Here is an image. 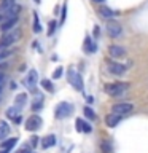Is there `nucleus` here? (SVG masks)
Listing matches in <instances>:
<instances>
[{
    "label": "nucleus",
    "instance_id": "nucleus-1",
    "mask_svg": "<svg viewBox=\"0 0 148 153\" xmlns=\"http://www.w3.org/2000/svg\"><path fill=\"white\" fill-rule=\"evenodd\" d=\"M129 88H131V83H127V81H115V83H107L104 89H105L107 94L116 97V96L124 94Z\"/></svg>",
    "mask_w": 148,
    "mask_h": 153
},
{
    "label": "nucleus",
    "instance_id": "nucleus-2",
    "mask_svg": "<svg viewBox=\"0 0 148 153\" xmlns=\"http://www.w3.org/2000/svg\"><path fill=\"white\" fill-rule=\"evenodd\" d=\"M19 37H21V30H11V32L3 33L2 38H0V50H3V48H10Z\"/></svg>",
    "mask_w": 148,
    "mask_h": 153
},
{
    "label": "nucleus",
    "instance_id": "nucleus-3",
    "mask_svg": "<svg viewBox=\"0 0 148 153\" xmlns=\"http://www.w3.org/2000/svg\"><path fill=\"white\" fill-rule=\"evenodd\" d=\"M72 113H73V105L70 102H61L54 110V117L57 120H64L67 117H70Z\"/></svg>",
    "mask_w": 148,
    "mask_h": 153
},
{
    "label": "nucleus",
    "instance_id": "nucleus-4",
    "mask_svg": "<svg viewBox=\"0 0 148 153\" xmlns=\"http://www.w3.org/2000/svg\"><path fill=\"white\" fill-rule=\"evenodd\" d=\"M107 32L112 38H119L123 33V26L116 19H108L107 21Z\"/></svg>",
    "mask_w": 148,
    "mask_h": 153
},
{
    "label": "nucleus",
    "instance_id": "nucleus-5",
    "mask_svg": "<svg viewBox=\"0 0 148 153\" xmlns=\"http://www.w3.org/2000/svg\"><path fill=\"white\" fill-rule=\"evenodd\" d=\"M67 80H69V83L73 86V88H76L78 91H83V78H81V75L76 70L70 69L67 72Z\"/></svg>",
    "mask_w": 148,
    "mask_h": 153
},
{
    "label": "nucleus",
    "instance_id": "nucleus-6",
    "mask_svg": "<svg viewBox=\"0 0 148 153\" xmlns=\"http://www.w3.org/2000/svg\"><path fill=\"white\" fill-rule=\"evenodd\" d=\"M107 70L110 72V74L116 75V76H123L124 74H126L127 67L121 64V62H116V61H108L107 62Z\"/></svg>",
    "mask_w": 148,
    "mask_h": 153
},
{
    "label": "nucleus",
    "instance_id": "nucleus-7",
    "mask_svg": "<svg viewBox=\"0 0 148 153\" xmlns=\"http://www.w3.org/2000/svg\"><path fill=\"white\" fill-rule=\"evenodd\" d=\"M132 110H134V104L131 102H118V104H113V107H112V112L116 115H121V117L129 115Z\"/></svg>",
    "mask_w": 148,
    "mask_h": 153
},
{
    "label": "nucleus",
    "instance_id": "nucleus-8",
    "mask_svg": "<svg viewBox=\"0 0 148 153\" xmlns=\"http://www.w3.org/2000/svg\"><path fill=\"white\" fill-rule=\"evenodd\" d=\"M43 126V120L38 117V115H32L30 118H27V121H26V129L27 131H38Z\"/></svg>",
    "mask_w": 148,
    "mask_h": 153
},
{
    "label": "nucleus",
    "instance_id": "nucleus-9",
    "mask_svg": "<svg viewBox=\"0 0 148 153\" xmlns=\"http://www.w3.org/2000/svg\"><path fill=\"white\" fill-rule=\"evenodd\" d=\"M5 115H7V118L8 120H11L13 123H16L19 124L22 121V115H21V108H18V107H8L7 108V112H5Z\"/></svg>",
    "mask_w": 148,
    "mask_h": 153
},
{
    "label": "nucleus",
    "instance_id": "nucleus-10",
    "mask_svg": "<svg viewBox=\"0 0 148 153\" xmlns=\"http://www.w3.org/2000/svg\"><path fill=\"white\" fill-rule=\"evenodd\" d=\"M14 0H2L0 2V22L5 21V18H7V14L10 13V10L14 7Z\"/></svg>",
    "mask_w": 148,
    "mask_h": 153
},
{
    "label": "nucleus",
    "instance_id": "nucleus-11",
    "mask_svg": "<svg viewBox=\"0 0 148 153\" xmlns=\"http://www.w3.org/2000/svg\"><path fill=\"white\" fill-rule=\"evenodd\" d=\"M37 81H38V74H37V70H35V69L29 70V74H27V78H26V85H27V88L30 89L32 93L35 91Z\"/></svg>",
    "mask_w": 148,
    "mask_h": 153
},
{
    "label": "nucleus",
    "instance_id": "nucleus-12",
    "mask_svg": "<svg viewBox=\"0 0 148 153\" xmlns=\"http://www.w3.org/2000/svg\"><path fill=\"white\" fill-rule=\"evenodd\" d=\"M18 22H19V18H8V19H5V21L2 22V26H0V30H2L3 33L11 32L13 29L18 26Z\"/></svg>",
    "mask_w": 148,
    "mask_h": 153
},
{
    "label": "nucleus",
    "instance_id": "nucleus-13",
    "mask_svg": "<svg viewBox=\"0 0 148 153\" xmlns=\"http://www.w3.org/2000/svg\"><path fill=\"white\" fill-rule=\"evenodd\" d=\"M16 143H18V137H8L7 140H2V143H0V153H10Z\"/></svg>",
    "mask_w": 148,
    "mask_h": 153
},
{
    "label": "nucleus",
    "instance_id": "nucleus-14",
    "mask_svg": "<svg viewBox=\"0 0 148 153\" xmlns=\"http://www.w3.org/2000/svg\"><path fill=\"white\" fill-rule=\"evenodd\" d=\"M108 54L112 57H115V59H119V57L126 56V50L119 45H110L108 46Z\"/></svg>",
    "mask_w": 148,
    "mask_h": 153
},
{
    "label": "nucleus",
    "instance_id": "nucleus-15",
    "mask_svg": "<svg viewBox=\"0 0 148 153\" xmlns=\"http://www.w3.org/2000/svg\"><path fill=\"white\" fill-rule=\"evenodd\" d=\"M75 126H76V131L78 132H86V134L92 132V126H91L89 123H86L83 118H76L75 120Z\"/></svg>",
    "mask_w": 148,
    "mask_h": 153
},
{
    "label": "nucleus",
    "instance_id": "nucleus-16",
    "mask_svg": "<svg viewBox=\"0 0 148 153\" xmlns=\"http://www.w3.org/2000/svg\"><path fill=\"white\" fill-rule=\"evenodd\" d=\"M121 115H116V113H108L107 117H105V124H107L108 128H115V126H118V123L121 121Z\"/></svg>",
    "mask_w": 148,
    "mask_h": 153
},
{
    "label": "nucleus",
    "instance_id": "nucleus-17",
    "mask_svg": "<svg viewBox=\"0 0 148 153\" xmlns=\"http://www.w3.org/2000/svg\"><path fill=\"white\" fill-rule=\"evenodd\" d=\"M97 13H99L102 18H105V19H113V18L118 14L116 11H115V10H112L110 7H105V5H102V7H99Z\"/></svg>",
    "mask_w": 148,
    "mask_h": 153
},
{
    "label": "nucleus",
    "instance_id": "nucleus-18",
    "mask_svg": "<svg viewBox=\"0 0 148 153\" xmlns=\"http://www.w3.org/2000/svg\"><path fill=\"white\" fill-rule=\"evenodd\" d=\"M56 145V136L54 134H48V136H45L41 139V147L45 148H51V147H54Z\"/></svg>",
    "mask_w": 148,
    "mask_h": 153
},
{
    "label": "nucleus",
    "instance_id": "nucleus-19",
    "mask_svg": "<svg viewBox=\"0 0 148 153\" xmlns=\"http://www.w3.org/2000/svg\"><path fill=\"white\" fill-rule=\"evenodd\" d=\"M27 100H29V97H27V94H26V93H19L16 97H14V107L22 108L24 105L27 104Z\"/></svg>",
    "mask_w": 148,
    "mask_h": 153
},
{
    "label": "nucleus",
    "instance_id": "nucleus-20",
    "mask_svg": "<svg viewBox=\"0 0 148 153\" xmlns=\"http://www.w3.org/2000/svg\"><path fill=\"white\" fill-rule=\"evenodd\" d=\"M84 51L86 53H89V54H92V53L97 50V45H95V43H92V38L91 37H86L84 38Z\"/></svg>",
    "mask_w": 148,
    "mask_h": 153
},
{
    "label": "nucleus",
    "instance_id": "nucleus-21",
    "mask_svg": "<svg viewBox=\"0 0 148 153\" xmlns=\"http://www.w3.org/2000/svg\"><path fill=\"white\" fill-rule=\"evenodd\" d=\"M10 134V124L7 121H0V140H5Z\"/></svg>",
    "mask_w": 148,
    "mask_h": 153
},
{
    "label": "nucleus",
    "instance_id": "nucleus-22",
    "mask_svg": "<svg viewBox=\"0 0 148 153\" xmlns=\"http://www.w3.org/2000/svg\"><path fill=\"white\" fill-rule=\"evenodd\" d=\"M40 86H41V88L45 89V91H48L50 94H53V93H54V85H53V81H51V80H46V78H43V80L40 81Z\"/></svg>",
    "mask_w": 148,
    "mask_h": 153
},
{
    "label": "nucleus",
    "instance_id": "nucleus-23",
    "mask_svg": "<svg viewBox=\"0 0 148 153\" xmlns=\"http://www.w3.org/2000/svg\"><path fill=\"white\" fill-rule=\"evenodd\" d=\"M41 107H43V96L38 94L32 102V112H38V110H41Z\"/></svg>",
    "mask_w": 148,
    "mask_h": 153
},
{
    "label": "nucleus",
    "instance_id": "nucleus-24",
    "mask_svg": "<svg viewBox=\"0 0 148 153\" xmlns=\"http://www.w3.org/2000/svg\"><path fill=\"white\" fill-rule=\"evenodd\" d=\"M83 115H84V118H88V120H91V121H94L95 118H97V115H95V112L91 107H83Z\"/></svg>",
    "mask_w": 148,
    "mask_h": 153
},
{
    "label": "nucleus",
    "instance_id": "nucleus-25",
    "mask_svg": "<svg viewBox=\"0 0 148 153\" xmlns=\"http://www.w3.org/2000/svg\"><path fill=\"white\" fill-rule=\"evenodd\" d=\"M32 29L35 33H40L41 32V26H40V18H38V13L33 11V24H32Z\"/></svg>",
    "mask_w": 148,
    "mask_h": 153
},
{
    "label": "nucleus",
    "instance_id": "nucleus-26",
    "mask_svg": "<svg viewBox=\"0 0 148 153\" xmlns=\"http://www.w3.org/2000/svg\"><path fill=\"white\" fill-rule=\"evenodd\" d=\"M13 53H14V50H11V48H3V50H0V62L8 59L10 56H13Z\"/></svg>",
    "mask_w": 148,
    "mask_h": 153
},
{
    "label": "nucleus",
    "instance_id": "nucleus-27",
    "mask_svg": "<svg viewBox=\"0 0 148 153\" xmlns=\"http://www.w3.org/2000/svg\"><path fill=\"white\" fill-rule=\"evenodd\" d=\"M62 74H64V67L59 65L54 72H53V80H59L61 76H62Z\"/></svg>",
    "mask_w": 148,
    "mask_h": 153
},
{
    "label": "nucleus",
    "instance_id": "nucleus-28",
    "mask_svg": "<svg viewBox=\"0 0 148 153\" xmlns=\"http://www.w3.org/2000/svg\"><path fill=\"white\" fill-rule=\"evenodd\" d=\"M100 147H102V152L104 153H112V145H110V143L108 142H102V143H100Z\"/></svg>",
    "mask_w": 148,
    "mask_h": 153
},
{
    "label": "nucleus",
    "instance_id": "nucleus-29",
    "mask_svg": "<svg viewBox=\"0 0 148 153\" xmlns=\"http://www.w3.org/2000/svg\"><path fill=\"white\" fill-rule=\"evenodd\" d=\"M99 35H100V27L94 26V29H92V38H99Z\"/></svg>",
    "mask_w": 148,
    "mask_h": 153
},
{
    "label": "nucleus",
    "instance_id": "nucleus-30",
    "mask_svg": "<svg viewBox=\"0 0 148 153\" xmlns=\"http://www.w3.org/2000/svg\"><path fill=\"white\" fill-rule=\"evenodd\" d=\"M38 140H40V139H38L37 136H32V137H30V147L35 148V147L38 145Z\"/></svg>",
    "mask_w": 148,
    "mask_h": 153
},
{
    "label": "nucleus",
    "instance_id": "nucleus-31",
    "mask_svg": "<svg viewBox=\"0 0 148 153\" xmlns=\"http://www.w3.org/2000/svg\"><path fill=\"white\" fill-rule=\"evenodd\" d=\"M16 153H30V147H29V145H24L22 148H19Z\"/></svg>",
    "mask_w": 148,
    "mask_h": 153
},
{
    "label": "nucleus",
    "instance_id": "nucleus-32",
    "mask_svg": "<svg viewBox=\"0 0 148 153\" xmlns=\"http://www.w3.org/2000/svg\"><path fill=\"white\" fill-rule=\"evenodd\" d=\"M56 21H51L50 22V30H48V33H50V35H53V32H54V29H56Z\"/></svg>",
    "mask_w": 148,
    "mask_h": 153
},
{
    "label": "nucleus",
    "instance_id": "nucleus-33",
    "mask_svg": "<svg viewBox=\"0 0 148 153\" xmlns=\"http://www.w3.org/2000/svg\"><path fill=\"white\" fill-rule=\"evenodd\" d=\"M3 81H5V74H3V72H0V86L3 85Z\"/></svg>",
    "mask_w": 148,
    "mask_h": 153
},
{
    "label": "nucleus",
    "instance_id": "nucleus-34",
    "mask_svg": "<svg viewBox=\"0 0 148 153\" xmlns=\"http://www.w3.org/2000/svg\"><path fill=\"white\" fill-rule=\"evenodd\" d=\"M65 10H67V5H64V7H62V21L65 19Z\"/></svg>",
    "mask_w": 148,
    "mask_h": 153
},
{
    "label": "nucleus",
    "instance_id": "nucleus-35",
    "mask_svg": "<svg viewBox=\"0 0 148 153\" xmlns=\"http://www.w3.org/2000/svg\"><path fill=\"white\" fill-rule=\"evenodd\" d=\"M91 2H92V3H104L105 0H91Z\"/></svg>",
    "mask_w": 148,
    "mask_h": 153
},
{
    "label": "nucleus",
    "instance_id": "nucleus-36",
    "mask_svg": "<svg viewBox=\"0 0 148 153\" xmlns=\"http://www.w3.org/2000/svg\"><path fill=\"white\" fill-rule=\"evenodd\" d=\"M2 91H3V85H2V86H0V94H2Z\"/></svg>",
    "mask_w": 148,
    "mask_h": 153
},
{
    "label": "nucleus",
    "instance_id": "nucleus-37",
    "mask_svg": "<svg viewBox=\"0 0 148 153\" xmlns=\"http://www.w3.org/2000/svg\"><path fill=\"white\" fill-rule=\"evenodd\" d=\"M41 2V0H35V3H40Z\"/></svg>",
    "mask_w": 148,
    "mask_h": 153
},
{
    "label": "nucleus",
    "instance_id": "nucleus-38",
    "mask_svg": "<svg viewBox=\"0 0 148 153\" xmlns=\"http://www.w3.org/2000/svg\"><path fill=\"white\" fill-rule=\"evenodd\" d=\"M0 69H2V65H0Z\"/></svg>",
    "mask_w": 148,
    "mask_h": 153
}]
</instances>
